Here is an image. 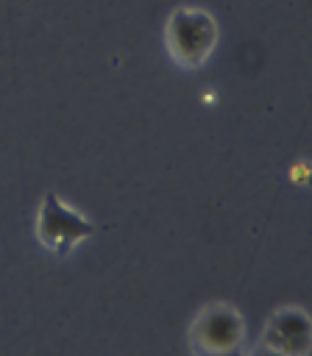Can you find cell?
Here are the masks:
<instances>
[{
    "label": "cell",
    "mask_w": 312,
    "mask_h": 356,
    "mask_svg": "<svg viewBox=\"0 0 312 356\" xmlns=\"http://www.w3.org/2000/svg\"><path fill=\"white\" fill-rule=\"evenodd\" d=\"M245 339V317L237 306L212 300L206 303L187 328V342L192 353H228Z\"/></svg>",
    "instance_id": "3957f363"
},
{
    "label": "cell",
    "mask_w": 312,
    "mask_h": 356,
    "mask_svg": "<svg viewBox=\"0 0 312 356\" xmlns=\"http://www.w3.org/2000/svg\"><path fill=\"white\" fill-rule=\"evenodd\" d=\"M33 234L47 253L67 256L95 234V222L56 192H45L33 217Z\"/></svg>",
    "instance_id": "7a4b0ae2"
},
{
    "label": "cell",
    "mask_w": 312,
    "mask_h": 356,
    "mask_svg": "<svg viewBox=\"0 0 312 356\" xmlns=\"http://www.w3.org/2000/svg\"><path fill=\"white\" fill-rule=\"evenodd\" d=\"M312 345V323L301 306L276 309L262 328V348L273 353H306Z\"/></svg>",
    "instance_id": "277c9868"
},
{
    "label": "cell",
    "mask_w": 312,
    "mask_h": 356,
    "mask_svg": "<svg viewBox=\"0 0 312 356\" xmlns=\"http://www.w3.org/2000/svg\"><path fill=\"white\" fill-rule=\"evenodd\" d=\"M217 39H220V31H217L214 17L198 6H178L170 11V17L164 22L167 56L181 70L203 67L212 58Z\"/></svg>",
    "instance_id": "6da1fadb"
}]
</instances>
